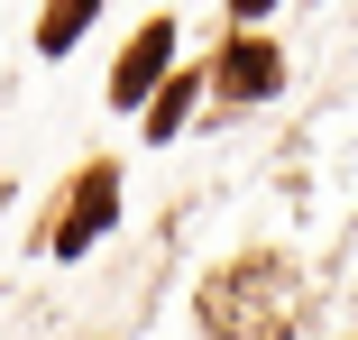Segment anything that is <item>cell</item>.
<instances>
[{"instance_id":"cell-1","label":"cell","mask_w":358,"mask_h":340,"mask_svg":"<svg viewBox=\"0 0 358 340\" xmlns=\"http://www.w3.org/2000/svg\"><path fill=\"white\" fill-rule=\"evenodd\" d=\"M294 322H303V285L275 248H248V257L202 276V331L211 340H294Z\"/></svg>"},{"instance_id":"cell-2","label":"cell","mask_w":358,"mask_h":340,"mask_svg":"<svg viewBox=\"0 0 358 340\" xmlns=\"http://www.w3.org/2000/svg\"><path fill=\"white\" fill-rule=\"evenodd\" d=\"M110 221H120V166L101 157V166H83V175H74V193H64V212H55L46 248H55V257H83Z\"/></svg>"},{"instance_id":"cell-3","label":"cell","mask_w":358,"mask_h":340,"mask_svg":"<svg viewBox=\"0 0 358 340\" xmlns=\"http://www.w3.org/2000/svg\"><path fill=\"white\" fill-rule=\"evenodd\" d=\"M166 64H175V19H148V28L120 46V64H110V101H120V111L157 101V92H166Z\"/></svg>"},{"instance_id":"cell-4","label":"cell","mask_w":358,"mask_h":340,"mask_svg":"<svg viewBox=\"0 0 358 340\" xmlns=\"http://www.w3.org/2000/svg\"><path fill=\"white\" fill-rule=\"evenodd\" d=\"M211 74H221V92H230V101H266V92L285 83V55H275L266 37H248V28H239V37L221 46V64H211Z\"/></svg>"},{"instance_id":"cell-5","label":"cell","mask_w":358,"mask_h":340,"mask_svg":"<svg viewBox=\"0 0 358 340\" xmlns=\"http://www.w3.org/2000/svg\"><path fill=\"white\" fill-rule=\"evenodd\" d=\"M101 0H46V19H37V55H74V37L92 28Z\"/></svg>"},{"instance_id":"cell-6","label":"cell","mask_w":358,"mask_h":340,"mask_svg":"<svg viewBox=\"0 0 358 340\" xmlns=\"http://www.w3.org/2000/svg\"><path fill=\"white\" fill-rule=\"evenodd\" d=\"M184 111H193V74H166V92L148 101V139H175Z\"/></svg>"},{"instance_id":"cell-7","label":"cell","mask_w":358,"mask_h":340,"mask_svg":"<svg viewBox=\"0 0 358 340\" xmlns=\"http://www.w3.org/2000/svg\"><path fill=\"white\" fill-rule=\"evenodd\" d=\"M230 10H239V28H248V19H266V10H275V0H230Z\"/></svg>"}]
</instances>
